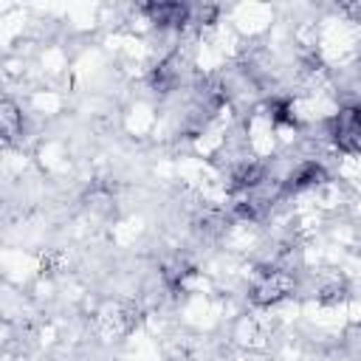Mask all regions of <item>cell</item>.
Segmentation results:
<instances>
[{"instance_id": "obj_1", "label": "cell", "mask_w": 361, "mask_h": 361, "mask_svg": "<svg viewBox=\"0 0 361 361\" xmlns=\"http://www.w3.org/2000/svg\"><path fill=\"white\" fill-rule=\"evenodd\" d=\"M290 268L282 265H262L254 271L251 285H248V299L259 307H271L276 302H282L290 290H293V279L288 274Z\"/></svg>"}, {"instance_id": "obj_2", "label": "cell", "mask_w": 361, "mask_h": 361, "mask_svg": "<svg viewBox=\"0 0 361 361\" xmlns=\"http://www.w3.org/2000/svg\"><path fill=\"white\" fill-rule=\"evenodd\" d=\"M327 138L344 155H361V104H344L327 118Z\"/></svg>"}, {"instance_id": "obj_3", "label": "cell", "mask_w": 361, "mask_h": 361, "mask_svg": "<svg viewBox=\"0 0 361 361\" xmlns=\"http://www.w3.org/2000/svg\"><path fill=\"white\" fill-rule=\"evenodd\" d=\"M141 11L161 31H180L192 23L189 3H147V6H141Z\"/></svg>"}, {"instance_id": "obj_4", "label": "cell", "mask_w": 361, "mask_h": 361, "mask_svg": "<svg viewBox=\"0 0 361 361\" xmlns=\"http://www.w3.org/2000/svg\"><path fill=\"white\" fill-rule=\"evenodd\" d=\"M324 180H327V169L322 166V161H316V158L313 161H302L282 180V195H299V192L322 186Z\"/></svg>"}, {"instance_id": "obj_5", "label": "cell", "mask_w": 361, "mask_h": 361, "mask_svg": "<svg viewBox=\"0 0 361 361\" xmlns=\"http://www.w3.org/2000/svg\"><path fill=\"white\" fill-rule=\"evenodd\" d=\"M147 82H149V87H152L155 93H161V96L178 90V85H180V59H178V54L164 56V59L149 71Z\"/></svg>"}, {"instance_id": "obj_6", "label": "cell", "mask_w": 361, "mask_h": 361, "mask_svg": "<svg viewBox=\"0 0 361 361\" xmlns=\"http://www.w3.org/2000/svg\"><path fill=\"white\" fill-rule=\"evenodd\" d=\"M192 274H195V268H192L183 257H172V259H166L164 268H161V279H164L166 288H172V290L183 288V282H186Z\"/></svg>"}, {"instance_id": "obj_7", "label": "cell", "mask_w": 361, "mask_h": 361, "mask_svg": "<svg viewBox=\"0 0 361 361\" xmlns=\"http://www.w3.org/2000/svg\"><path fill=\"white\" fill-rule=\"evenodd\" d=\"M0 127H3V138L6 141H11L23 130V113L11 99H6L3 107H0Z\"/></svg>"}, {"instance_id": "obj_8", "label": "cell", "mask_w": 361, "mask_h": 361, "mask_svg": "<svg viewBox=\"0 0 361 361\" xmlns=\"http://www.w3.org/2000/svg\"><path fill=\"white\" fill-rule=\"evenodd\" d=\"M344 11L355 20V23H361V3H353V6H344Z\"/></svg>"}, {"instance_id": "obj_9", "label": "cell", "mask_w": 361, "mask_h": 361, "mask_svg": "<svg viewBox=\"0 0 361 361\" xmlns=\"http://www.w3.org/2000/svg\"><path fill=\"white\" fill-rule=\"evenodd\" d=\"M358 71H361V54H358Z\"/></svg>"}]
</instances>
